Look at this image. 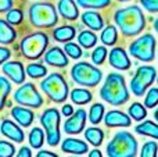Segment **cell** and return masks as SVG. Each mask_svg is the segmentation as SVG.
Segmentation results:
<instances>
[{
    "mask_svg": "<svg viewBox=\"0 0 158 157\" xmlns=\"http://www.w3.org/2000/svg\"><path fill=\"white\" fill-rule=\"evenodd\" d=\"M114 19L125 36H135L146 27V18L139 6H129L115 13Z\"/></svg>",
    "mask_w": 158,
    "mask_h": 157,
    "instance_id": "1",
    "label": "cell"
},
{
    "mask_svg": "<svg viewBox=\"0 0 158 157\" xmlns=\"http://www.w3.org/2000/svg\"><path fill=\"white\" fill-rule=\"evenodd\" d=\"M100 96L111 106L125 104L129 100V91L126 88L125 78L117 72L108 74L103 88L100 89Z\"/></svg>",
    "mask_w": 158,
    "mask_h": 157,
    "instance_id": "2",
    "label": "cell"
},
{
    "mask_svg": "<svg viewBox=\"0 0 158 157\" xmlns=\"http://www.w3.org/2000/svg\"><path fill=\"white\" fill-rule=\"evenodd\" d=\"M107 155L110 157H135L137 155V141L131 132L121 131L107 145Z\"/></svg>",
    "mask_w": 158,
    "mask_h": 157,
    "instance_id": "3",
    "label": "cell"
},
{
    "mask_svg": "<svg viewBox=\"0 0 158 157\" xmlns=\"http://www.w3.org/2000/svg\"><path fill=\"white\" fill-rule=\"evenodd\" d=\"M29 19L36 28H52L57 24V11L50 3H35L29 7Z\"/></svg>",
    "mask_w": 158,
    "mask_h": 157,
    "instance_id": "4",
    "label": "cell"
},
{
    "mask_svg": "<svg viewBox=\"0 0 158 157\" xmlns=\"http://www.w3.org/2000/svg\"><path fill=\"white\" fill-rule=\"evenodd\" d=\"M40 88L49 96L50 100L56 103H63L68 96V85L61 74H50L46 79L42 81Z\"/></svg>",
    "mask_w": 158,
    "mask_h": 157,
    "instance_id": "5",
    "label": "cell"
},
{
    "mask_svg": "<svg viewBox=\"0 0 158 157\" xmlns=\"http://www.w3.org/2000/svg\"><path fill=\"white\" fill-rule=\"evenodd\" d=\"M47 45H49V38L43 32H35L25 36L21 40V53L24 57L29 60H36L44 53Z\"/></svg>",
    "mask_w": 158,
    "mask_h": 157,
    "instance_id": "6",
    "label": "cell"
},
{
    "mask_svg": "<svg viewBox=\"0 0 158 157\" xmlns=\"http://www.w3.org/2000/svg\"><path fill=\"white\" fill-rule=\"evenodd\" d=\"M71 77L74 82H77L78 85L96 86L100 83L103 74L98 68H96V66H92L86 61H82V63H77L72 67Z\"/></svg>",
    "mask_w": 158,
    "mask_h": 157,
    "instance_id": "7",
    "label": "cell"
},
{
    "mask_svg": "<svg viewBox=\"0 0 158 157\" xmlns=\"http://www.w3.org/2000/svg\"><path fill=\"white\" fill-rule=\"evenodd\" d=\"M129 53L137 60L150 63L156 57V39L151 33H144L143 36L133 40L129 46Z\"/></svg>",
    "mask_w": 158,
    "mask_h": 157,
    "instance_id": "8",
    "label": "cell"
},
{
    "mask_svg": "<svg viewBox=\"0 0 158 157\" xmlns=\"http://www.w3.org/2000/svg\"><path fill=\"white\" fill-rule=\"evenodd\" d=\"M60 113L57 108H47L40 116V124L46 131L47 143L50 146H57L60 142Z\"/></svg>",
    "mask_w": 158,
    "mask_h": 157,
    "instance_id": "9",
    "label": "cell"
},
{
    "mask_svg": "<svg viewBox=\"0 0 158 157\" xmlns=\"http://www.w3.org/2000/svg\"><path fill=\"white\" fill-rule=\"evenodd\" d=\"M157 71L153 66H142L136 70V74L131 81V89L135 96H143L146 89L153 85Z\"/></svg>",
    "mask_w": 158,
    "mask_h": 157,
    "instance_id": "10",
    "label": "cell"
},
{
    "mask_svg": "<svg viewBox=\"0 0 158 157\" xmlns=\"http://www.w3.org/2000/svg\"><path fill=\"white\" fill-rule=\"evenodd\" d=\"M14 100L21 106L33 108H38L43 104V99L36 91L33 83H24L22 86H19L14 93Z\"/></svg>",
    "mask_w": 158,
    "mask_h": 157,
    "instance_id": "11",
    "label": "cell"
},
{
    "mask_svg": "<svg viewBox=\"0 0 158 157\" xmlns=\"http://www.w3.org/2000/svg\"><path fill=\"white\" fill-rule=\"evenodd\" d=\"M85 124H86V111L79 108L75 113H72L69 118L64 122V131L69 135L81 134L85 129Z\"/></svg>",
    "mask_w": 158,
    "mask_h": 157,
    "instance_id": "12",
    "label": "cell"
},
{
    "mask_svg": "<svg viewBox=\"0 0 158 157\" xmlns=\"http://www.w3.org/2000/svg\"><path fill=\"white\" fill-rule=\"evenodd\" d=\"M108 60H110V66L117 70H121V71L129 70L131 68V64H132L128 57V53H126L122 47H114V49L110 52Z\"/></svg>",
    "mask_w": 158,
    "mask_h": 157,
    "instance_id": "13",
    "label": "cell"
},
{
    "mask_svg": "<svg viewBox=\"0 0 158 157\" xmlns=\"http://www.w3.org/2000/svg\"><path fill=\"white\" fill-rule=\"evenodd\" d=\"M0 131H2L3 135H4L7 139H10V141L18 142V143L24 142V138H25L24 131H22L15 122L11 121V120H4V121L2 122Z\"/></svg>",
    "mask_w": 158,
    "mask_h": 157,
    "instance_id": "14",
    "label": "cell"
},
{
    "mask_svg": "<svg viewBox=\"0 0 158 157\" xmlns=\"http://www.w3.org/2000/svg\"><path fill=\"white\" fill-rule=\"evenodd\" d=\"M3 72L15 83H22L25 79L24 66H22L21 63H18V61H8V63H4L3 64Z\"/></svg>",
    "mask_w": 158,
    "mask_h": 157,
    "instance_id": "15",
    "label": "cell"
},
{
    "mask_svg": "<svg viewBox=\"0 0 158 157\" xmlns=\"http://www.w3.org/2000/svg\"><path fill=\"white\" fill-rule=\"evenodd\" d=\"M104 122L107 127L114 128V127H131V118L126 116L125 113L118 110H111L106 114L104 117Z\"/></svg>",
    "mask_w": 158,
    "mask_h": 157,
    "instance_id": "16",
    "label": "cell"
},
{
    "mask_svg": "<svg viewBox=\"0 0 158 157\" xmlns=\"http://www.w3.org/2000/svg\"><path fill=\"white\" fill-rule=\"evenodd\" d=\"M44 61L50 66L54 67H67L68 66V57L65 56V52L60 47H52L44 54Z\"/></svg>",
    "mask_w": 158,
    "mask_h": 157,
    "instance_id": "17",
    "label": "cell"
},
{
    "mask_svg": "<svg viewBox=\"0 0 158 157\" xmlns=\"http://www.w3.org/2000/svg\"><path fill=\"white\" fill-rule=\"evenodd\" d=\"M61 150L65 153H69V155H85L87 152V145L86 142L81 141V139L67 138L63 141Z\"/></svg>",
    "mask_w": 158,
    "mask_h": 157,
    "instance_id": "18",
    "label": "cell"
},
{
    "mask_svg": "<svg viewBox=\"0 0 158 157\" xmlns=\"http://www.w3.org/2000/svg\"><path fill=\"white\" fill-rule=\"evenodd\" d=\"M58 13L63 18L69 19V21H75L79 15V10L75 4L74 0H60L57 4Z\"/></svg>",
    "mask_w": 158,
    "mask_h": 157,
    "instance_id": "19",
    "label": "cell"
},
{
    "mask_svg": "<svg viewBox=\"0 0 158 157\" xmlns=\"http://www.w3.org/2000/svg\"><path fill=\"white\" fill-rule=\"evenodd\" d=\"M11 116H13V118H15V121L18 122L19 125H22V127H25V128H28L33 122V113L29 108L14 107L13 110H11Z\"/></svg>",
    "mask_w": 158,
    "mask_h": 157,
    "instance_id": "20",
    "label": "cell"
},
{
    "mask_svg": "<svg viewBox=\"0 0 158 157\" xmlns=\"http://www.w3.org/2000/svg\"><path fill=\"white\" fill-rule=\"evenodd\" d=\"M82 22L86 25L87 28L93 31H98L103 28L104 22H103V18L98 13H94V11H85L82 14Z\"/></svg>",
    "mask_w": 158,
    "mask_h": 157,
    "instance_id": "21",
    "label": "cell"
},
{
    "mask_svg": "<svg viewBox=\"0 0 158 157\" xmlns=\"http://www.w3.org/2000/svg\"><path fill=\"white\" fill-rule=\"evenodd\" d=\"M17 38V32L10 25V22L0 18V43L8 45L13 43Z\"/></svg>",
    "mask_w": 158,
    "mask_h": 157,
    "instance_id": "22",
    "label": "cell"
},
{
    "mask_svg": "<svg viewBox=\"0 0 158 157\" xmlns=\"http://www.w3.org/2000/svg\"><path fill=\"white\" fill-rule=\"evenodd\" d=\"M77 35V31L74 27L71 25H63V27H58L53 31V38L57 42H68L72 40Z\"/></svg>",
    "mask_w": 158,
    "mask_h": 157,
    "instance_id": "23",
    "label": "cell"
},
{
    "mask_svg": "<svg viewBox=\"0 0 158 157\" xmlns=\"http://www.w3.org/2000/svg\"><path fill=\"white\" fill-rule=\"evenodd\" d=\"M137 134L144 136H151L154 139H158V124L151 121H144L143 124H139L136 128H135Z\"/></svg>",
    "mask_w": 158,
    "mask_h": 157,
    "instance_id": "24",
    "label": "cell"
},
{
    "mask_svg": "<svg viewBox=\"0 0 158 157\" xmlns=\"http://www.w3.org/2000/svg\"><path fill=\"white\" fill-rule=\"evenodd\" d=\"M85 138H86V141H89V143H92L94 147H97L103 143L104 132L101 129H98V128H87L85 131Z\"/></svg>",
    "mask_w": 158,
    "mask_h": 157,
    "instance_id": "25",
    "label": "cell"
},
{
    "mask_svg": "<svg viewBox=\"0 0 158 157\" xmlns=\"http://www.w3.org/2000/svg\"><path fill=\"white\" fill-rule=\"evenodd\" d=\"M92 93L86 89H74L71 92V100L77 104H86L92 100Z\"/></svg>",
    "mask_w": 158,
    "mask_h": 157,
    "instance_id": "26",
    "label": "cell"
},
{
    "mask_svg": "<svg viewBox=\"0 0 158 157\" xmlns=\"http://www.w3.org/2000/svg\"><path fill=\"white\" fill-rule=\"evenodd\" d=\"M78 42L82 47H85V49H90V47H93L96 45V42H97V36H96L93 32H90V31H82L78 36Z\"/></svg>",
    "mask_w": 158,
    "mask_h": 157,
    "instance_id": "27",
    "label": "cell"
},
{
    "mask_svg": "<svg viewBox=\"0 0 158 157\" xmlns=\"http://www.w3.org/2000/svg\"><path fill=\"white\" fill-rule=\"evenodd\" d=\"M118 39V32H117V28L112 27V25H108L106 29H103L101 32V42L107 46H112L115 45Z\"/></svg>",
    "mask_w": 158,
    "mask_h": 157,
    "instance_id": "28",
    "label": "cell"
},
{
    "mask_svg": "<svg viewBox=\"0 0 158 157\" xmlns=\"http://www.w3.org/2000/svg\"><path fill=\"white\" fill-rule=\"evenodd\" d=\"M43 141H44L43 129L36 127L29 132V143L33 149H40V146L43 145Z\"/></svg>",
    "mask_w": 158,
    "mask_h": 157,
    "instance_id": "29",
    "label": "cell"
},
{
    "mask_svg": "<svg viewBox=\"0 0 158 157\" xmlns=\"http://www.w3.org/2000/svg\"><path fill=\"white\" fill-rule=\"evenodd\" d=\"M104 117V106L101 103H96L90 107V113H89V118L92 124H98Z\"/></svg>",
    "mask_w": 158,
    "mask_h": 157,
    "instance_id": "30",
    "label": "cell"
},
{
    "mask_svg": "<svg viewBox=\"0 0 158 157\" xmlns=\"http://www.w3.org/2000/svg\"><path fill=\"white\" fill-rule=\"evenodd\" d=\"M11 92V83L7 81V78L0 77V110L4 107L7 96Z\"/></svg>",
    "mask_w": 158,
    "mask_h": 157,
    "instance_id": "31",
    "label": "cell"
},
{
    "mask_svg": "<svg viewBox=\"0 0 158 157\" xmlns=\"http://www.w3.org/2000/svg\"><path fill=\"white\" fill-rule=\"evenodd\" d=\"M27 74L29 75L31 78H42L47 74V70L44 66L42 64H38V63H32L27 67Z\"/></svg>",
    "mask_w": 158,
    "mask_h": 157,
    "instance_id": "32",
    "label": "cell"
},
{
    "mask_svg": "<svg viewBox=\"0 0 158 157\" xmlns=\"http://www.w3.org/2000/svg\"><path fill=\"white\" fill-rule=\"evenodd\" d=\"M129 116L133 120H136V121H142V120L146 118L147 111H146V107H143L140 103H133L129 107Z\"/></svg>",
    "mask_w": 158,
    "mask_h": 157,
    "instance_id": "33",
    "label": "cell"
},
{
    "mask_svg": "<svg viewBox=\"0 0 158 157\" xmlns=\"http://www.w3.org/2000/svg\"><path fill=\"white\" fill-rule=\"evenodd\" d=\"M77 3L83 8H104L111 0H77Z\"/></svg>",
    "mask_w": 158,
    "mask_h": 157,
    "instance_id": "34",
    "label": "cell"
},
{
    "mask_svg": "<svg viewBox=\"0 0 158 157\" xmlns=\"http://www.w3.org/2000/svg\"><path fill=\"white\" fill-rule=\"evenodd\" d=\"M7 21L10 22V24L13 25H18L22 22V18H24V15H22V11L18 10V8H10L7 13Z\"/></svg>",
    "mask_w": 158,
    "mask_h": 157,
    "instance_id": "35",
    "label": "cell"
},
{
    "mask_svg": "<svg viewBox=\"0 0 158 157\" xmlns=\"http://www.w3.org/2000/svg\"><path fill=\"white\" fill-rule=\"evenodd\" d=\"M107 57V49L104 46H97L92 53V60L94 64H103Z\"/></svg>",
    "mask_w": 158,
    "mask_h": 157,
    "instance_id": "36",
    "label": "cell"
},
{
    "mask_svg": "<svg viewBox=\"0 0 158 157\" xmlns=\"http://www.w3.org/2000/svg\"><path fill=\"white\" fill-rule=\"evenodd\" d=\"M144 104L146 107H156L158 104V89L157 88H151L147 92V96L144 99Z\"/></svg>",
    "mask_w": 158,
    "mask_h": 157,
    "instance_id": "37",
    "label": "cell"
},
{
    "mask_svg": "<svg viewBox=\"0 0 158 157\" xmlns=\"http://www.w3.org/2000/svg\"><path fill=\"white\" fill-rule=\"evenodd\" d=\"M157 150H158V146L156 142H147V143L143 145L140 156L142 157H154L157 155Z\"/></svg>",
    "mask_w": 158,
    "mask_h": 157,
    "instance_id": "38",
    "label": "cell"
},
{
    "mask_svg": "<svg viewBox=\"0 0 158 157\" xmlns=\"http://www.w3.org/2000/svg\"><path fill=\"white\" fill-rule=\"evenodd\" d=\"M64 52L72 58H81L82 54H83V53H82V49L75 43H67L65 47H64Z\"/></svg>",
    "mask_w": 158,
    "mask_h": 157,
    "instance_id": "39",
    "label": "cell"
},
{
    "mask_svg": "<svg viewBox=\"0 0 158 157\" xmlns=\"http://www.w3.org/2000/svg\"><path fill=\"white\" fill-rule=\"evenodd\" d=\"M15 155V147L6 141H0V157H11Z\"/></svg>",
    "mask_w": 158,
    "mask_h": 157,
    "instance_id": "40",
    "label": "cell"
},
{
    "mask_svg": "<svg viewBox=\"0 0 158 157\" xmlns=\"http://www.w3.org/2000/svg\"><path fill=\"white\" fill-rule=\"evenodd\" d=\"M140 3L148 13H158V0H140Z\"/></svg>",
    "mask_w": 158,
    "mask_h": 157,
    "instance_id": "41",
    "label": "cell"
},
{
    "mask_svg": "<svg viewBox=\"0 0 158 157\" xmlns=\"http://www.w3.org/2000/svg\"><path fill=\"white\" fill-rule=\"evenodd\" d=\"M10 56H11V52L8 49H6V47H2L0 46V66L2 64H4L6 61L10 58Z\"/></svg>",
    "mask_w": 158,
    "mask_h": 157,
    "instance_id": "42",
    "label": "cell"
},
{
    "mask_svg": "<svg viewBox=\"0 0 158 157\" xmlns=\"http://www.w3.org/2000/svg\"><path fill=\"white\" fill-rule=\"evenodd\" d=\"M13 7V0H0V13L8 11Z\"/></svg>",
    "mask_w": 158,
    "mask_h": 157,
    "instance_id": "43",
    "label": "cell"
},
{
    "mask_svg": "<svg viewBox=\"0 0 158 157\" xmlns=\"http://www.w3.org/2000/svg\"><path fill=\"white\" fill-rule=\"evenodd\" d=\"M32 156V153H31V150H29V147H21L19 149V152H18V157H31Z\"/></svg>",
    "mask_w": 158,
    "mask_h": 157,
    "instance_id": "44",
    "label": "cell"
},
{
    "mask_svg": "<svg viewBox=\"0 0 158 157\" xmlns=\"http://www.w3.org/2000/svg\"><path fill=\"white\" fill-rule=\"evenodd\" d=\"M72 113H74V107H72L71 104H65V106L63 107V116L69 117Z\"/></svg>",
    "mask_w": 158,
    "mask_h": 157,
    "instance_id": "45",
    "label": "cell"
},
{
    "mask_svg": "<svg viewBox=\"0 0 158 157\" xmlns=\"http://www.w3.org/2000/svg\"><path fill=\"white\" fill-rule=\"evenodd\" d=\"M38 157H57V155L47 152V150H40V152H38Z\"/></svg>",
    "mask_w": 158,
    "mask_h": 157,
    "instance_id": "46",
    "label": "cell"
},
{
    "mask_svg": "<svg viewBox=\"0 0 158 157\" xmlns=\"http://www.w3.org/2000/svg\"><path fill=\"white\" fill-rule=\"evenodd\" d=\"M89 156L90 157H101V153H100V150H92V152L89 153Z\"/></svg>",
    "mask_w": 158,
    "mask_h": 157,
    "instance_id": "47",
    "label": "cell"
},
{
    "mask_svg": "<svg viewBox=\"0 0 158 157\" xmlns=\"http://www.w3.org/2000/svg\"><path fill=\"white\" fill-rule=\"evenodd\" d=\"M154 29H156V32L158 33V18L154 21Z\"/></svg>",
    "mask_w": 158,
    "mask_h": 157,
    "instance_id": "48",
    "label": "cell"
},
{
    "mask_svg": "<svg viewBox=\"0 0 158 157\" xmlns=\"http://www.w3.org/2000/svg\"><path fill=\"white\" fill-rule=\"evenodd\" d=\"M154 118L158 121V110H156V113H154Z\"/></svg>",
    "mask_w": 158,
    "mask_h": 157,
    "instance_id": "49",
    "label": "cell"
},
{
    "mask_svg": "<svg viewBox=\"0 0 158 157\" xmlns=\"http://www.w3.org/2000/svg\"><path fill=\"white\" fill-rule=\"evenodd\" d=\"M119 2H128V0H119Z\"/></svg>",
    "mask_w": 158,
    "mask_h": 157,
    "instance_id": "50",
    "label": "cell"
},
{
    "mask_svg": "<svg viewBox=\"0 0 158 157\" xmlns=\"http://www.w3.org/2000/svg\"><path fill=\"white\" fill-rule=\"evenodd\" d=\"M157 82H158V78H157Z\"/></svg>",
    "mask_w": 158,
    "mask_h": 157,
    "instance_id": "51",
    "label": "cell"
}]
</instances>
